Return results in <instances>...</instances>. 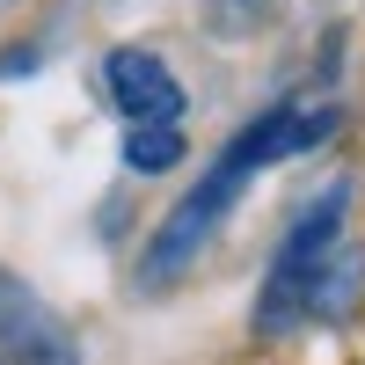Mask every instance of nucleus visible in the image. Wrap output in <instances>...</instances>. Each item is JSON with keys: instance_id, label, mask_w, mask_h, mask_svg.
Masks as SVG:
<instances>
[{"instance_id": "1", "label": "nucleus", "mask_w": 365, "mask_h": 365, "mask_svg": "<svg viewBox=\"0 0 365 365\" xmlns=\"http://www.w3.org/2000/svg\"><path fill=\"white\" fill-rule=\"evenodd\" d=\"M329 132H336V110H329V103H278V110H263L256 125H241V132H234V146L205 168V182H197V190L182 197L168 220H161V234L146 241V256H139V285H146V292L175 285L182 270L197 263V249L220 234V220L234 212V197L249 190V182H256L270 161L307 154V146H322Z\"/></svg>"}, {"instance_id": "2", "label": "nucleus", "mask_w": 365, "mask_h": 365, "mask_svg": "<svg viewBox=\"0 0 365 365\" xmlns=\"http://www.w3.org/2000/svg\"><path fill=\"white\" fill-rule=\"evenodd\" d=\"M344 205H351V182H329V190L285 227L278 256H270V278L256 292V336H285V329L307 322V299L322 285V270L344 249Z\"/></svg>"}, {"instance_id": "3", "label": "nucleus", "mask_w": 365, "mask_h": 365, "mask_svg": "<svg viewBox=\"0 0 365 365\" xmlns=\"http://www.w3.org/2000/svg\"><path fill=\"white\" fill-rule=\"evenodd\" d=\"M103 88L132 125H182V81L168 73V58L139 51V44L103 58Z\"/></svg>"}, {"instance_id": "4", "label": "nucleus", "mask_w": 365, "mask_h": 365, "mask_svg": "<svg viewBox=\"0 0 365 365\" xmlns=\"http://www.w3.org/2000/svg\"><path fill=\"white\" fill-rule=\"evenodd\" d=\"M0 344H8L22 365H81L73 344H66V322H51L22 285L0 292Z\"/></svg>"}, {"instance_id": "5", "label": "nucleus", "mask_w": 365, "mask_h": 365, "mask_svg": "<svg viewBox=\"0 0 365 365\" xmlns=\"http://www.w3.org/2000/svg\"><path fill=\"white\" fill-rule=\"evenodd\" d=\"M190 146H182V125H132L125 132V168L132 175H168Z\"/></svg>"}, {"instance_id": "6", "label": "nucleus", "mask_w": 365, "mask_h": 365, "mask_svg": "<svg viewBox=\"0 0 365 365\" xmlns=\"http://www.w3.org/2000/svg\"><path fill=\"white\" fill-rule=\"evenodd\" d=\"M8 285H15V278H0V292H8Z\"/></svg>"}, {"instance_id": "7", "label": "nucleus", "mask_w": 365, "mask_h": 365, "mask_svg": "<svg viewBox=\"0 0 365 365\" xmlns=\"http://www.w3.org/2000/svg\"><path fill=\"white\" fill-rule=\"evenodd\" d=\"M0 365H8V358H0Z\"/></svg>"}]
</instances>
